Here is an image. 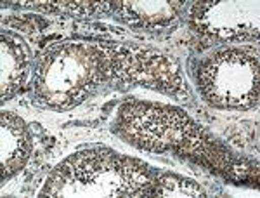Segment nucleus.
<instances>
[{"mask_svg":"<svg viewBox=\"0 0 260 198\" xmlns=\"http://www.w3.org/2000/svg\"><path fill=\"white\" fill-rule=\"evenodd\" d=\"M201 75L210 101L224 106H245L257 101V60L240 50L213 56Z\"/></svg>","mask_w":260,"mask_h":198,"instance_id":"f257e3e1","label":"nucleus"}]
</instances>
